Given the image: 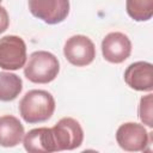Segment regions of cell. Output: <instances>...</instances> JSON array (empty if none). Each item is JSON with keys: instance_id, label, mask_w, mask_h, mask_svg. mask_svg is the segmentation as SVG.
Wrapping results in <instances>:
<instances>
[{"instance_id": "obj_1", "label": "cell", "mask_w": 153, "mask_h": 153, "mask_svg": "<svg viewBox=\"0 0 153 153\" xmlns=\"http://www.w3.org/2000/svg\"><path fill=\"white\" fill-rule=\"evenodd\" d=\"M55 111V99L48 91L31 90L19 102V114L30 124L49 120Z\"/></svg>"}, {"instance_id": "obj_2", "label": "cell", "mask_w": 153, "mask_h": 153, "mask_svg": "<svg viewBox=\"0 0 153 153\" xmlns=\"http://www.w3.org/2000/svg\"><path fill=\"white\" fill-rule=\"evenodd\" d=\"M60 71L57 57L45 50L33 51L24 67V75L35 84H48L53 81Z\"/></svg>"}, {"instance_id": "obj_3", "label": "cell", "mask_w": 153, "mask_h": 153, "mask_svg": "<svg viewBox=\"0 0 153 153\" xmlns=\"http://www.w3.org/2000/svg\"><path fill=\"white\" fill-rule=\"evenodd\" d=\"M26 44L23 38L8 35L0 38V68L17 71L26 63Z\"/></svg>"}, {"instance_id": "obj_4", "label": "cell", "mask_w": 153, "mask_h": 153, "mask_svg": "<svg viewBox=\"0 0 153 153\" xmlns=\"http://www.w3.org/2000/svg\"><path fill=\"white\" fill-rule=\"evenodd\" d=\"M53 136L57 151H72L84 141V130L80 123L72 117L61 118L53 128Z\"/></svg>"}, {"instance_id": "obj_5", "label": "cell", "mask_w": 153, "mask_h": 153, "mask_svg": "<svg viewBox=\"0 0 153 153\" xmlns=\"http://www.w3.org/2000/svg\"><path fill=\"white\" fill-rule=\"evenodd\" d=\"M65 57L69 63L76 67H84L96 57V47L93 42L84 35H75L69 37L63 47Z\"/></svg>"}, {"instance_id": "obj_6", "label": "cell", "mask_w": 153, "mask_h": 153, "mask_svg": "<svg viewBox=\"0 0 153 153\" xmlns=\"http://www.w3.org/2000/svg\"><path fill=\"white\" fill-rule=\"evenodd\" d=\"M116 141L118 146L128 152H142L149 145V133L143 124L127 122L118 127L116 131Z\"/></svg>"}, {"instance_id": "obj_7", "label": "cell", "mask_w": 153, "mask_h": 153, "mask_svg": "<svg viewBox=\"0 0 153 153\" xmlns=\"http://www.w3.org/2000/svg\"><path fill=\"white\" fill-rule=\"evenodd\" d=\"M31 14L47 24H59L69 13V0H27Z\"/></svg>"}, {"instance_id": "obj_8", "label": "cell", "mask_w": 153, "mask_h": 153, "mask_svg": "<svg viewBox=\"0 0 153 153\" xmlns=\"http://www.w3.org/2000/svg\"><path fill=\"white\" fill-rule=\"evenodd\" d=\"M103 57L111 63H122L131 53V42L122 32H110L102 42Z\"/></svg>"}, {"instance_id": "obj_9", "label": "cell", "mask_w": 153, "mask_h": 153, "mask_svg": "<svg viewBox=\"0 0 153 153\" xmlns=\"http://www.w3.org/2000/svg\"><path fill=\"white\" fill-rule=\"evenodd\" d=\"M126 84L136 91L153 90V66L146 61H137L127 67L124 71Z\"/></svg>"}, {"instance_id": "obj_10", "label": "cell", "mask_w": 153, "mask_h": 153, "mask_svg": "<svg viewBox=\"0 0 153 153\" xmlns=\"http://www.w3.org/2000/svg\"><path fill=\"white\" fill-rule=\"evenodd\" d=\"M24 148L31 153H50L57 152L51 128L41 127L31 129L24 135Z\"/></svg>"}, {"instance_id": "obj_11", "label": "cell", "mask_w": 153, "mask_h": 153, "mask_svg": "<svg viewBox=\"0 0 153 153\" xmlns=\"http://www.w3.org/2000/svg\"><path fill=\"white\" fill-rule=\"evenodd\" d=\"M24 134V127L17 117L12 115L0 117V146L14 147L22 142Z\"/></svg>"}, {"instance_id": "obj_12", "label": "cell", "mask_w": 153, "mask_h": 153, "mask_svg": "<svg viewBox=\"0 0 153 153\" xmlns=\"http://www.w3.org/2000/svg\"><path fill=\"white\" fill-rule=\"evenodd\" d=\"M23 90L22 79L10 72H0V100H14Z\"/></svg>"}, {"instance_id": "obj_13", "label": "cell", "mask_w": 153, "mask_h": 153, "mask_svg": "<svg viewBox=\"0 0 153 153\" xmlns=\"http://www.w3.org/2000/svg\"><path fill=\"white\" fill-rule=\"evenodd\" d=\"M126 10L135 22H147L153 16V0H126Z\"/></svg>"}, {"instance_id": "obj_14", "label": "cell", "mask_w": 153, "mask_h": 153, "mask_svg": "<svg viewBox=\"0 0 153 153\" xmlns=\"http://www.w3.org/2000/svg\"><path fill=\"white\" fill-rule=\"evenodd\" d=\"M153 94L148 93L146 96H143L140 99V104H139V118L140 121L146 124L147 127L152 128L153 127Z\"/></svg>"}, {"instance_id": "obj_15", "label": "cell", "mask_w": 153, "mask_h": 153, "mask_svg": "<svg viewBox=\"0 0 153 153\" xmlns=\"http://www.w3.org/2000/svg\"><path fill=\"white\" fill-rule=\"evenodd\" d=\"M8 25H10L8 13L2 6H0V33L5 32L8 27Z\"/></svg>"}, {"instance_id": "obj_16", "label": "cell", "mask_w": 153, "mask_h": 153, "mask_svg": "<svg viewBox=\"0 0 153 153\" xmlns=\"http://www.w3.org/2000/svg\"><path fill=\"white\" fill-rule=\"evenodd\" d=\"M1 1H2V0H0V2H1Z\"/></svg>"}]
</instances>
